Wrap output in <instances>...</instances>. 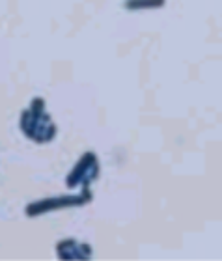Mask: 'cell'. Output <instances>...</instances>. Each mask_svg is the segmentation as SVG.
Masks as SVG:
<instances>
[{
	"instance_id": "6da1fadb",
	"label": "cell",
	"mask_w": 222,
	"mask_h": 261,
	"mask_svg": "<svg viewBox=\"0 0 222 261\" xmlns=\"http://www.w3.org/2000/svg\"><path fill=\"white\" fill-rule=\"evenodd\" d=\"M21 129L22 133L34 142L45 144L51 142L56 135V127L51 120V116L45 110V101L43 99H32L30 109L22 112L21 118Z\"/></svg>"
},
{
	"instance_id": "277c9868",
	"label": "cell",
	"mask_w": 222,
	"mask_h": 261,
	"mask_svg": "<svg viewBox=\"0 0 222 261\" xmlns=\"http://www.w3.org/2000/svg\"><path fill=\"white\" fill-rule=\"evenodd\" d=\"M56 252H58L60 259H90L92 257V246L77 243L73 239L60 241Z\"/></svg>"
},
{
	"instance_id": "3957f363",
	"label": "cell",
	"mask_w": 222,
	"mask_h": 261,
	"mask_svg": "<svg viewBox=\"0 0 222 261\" xmlns=\"http://www.w3.org/2000/svg\"><path fill=\"white\" fill-rule=\"evenodd\" d=\"M99 175V163L97 157L93 153L88 151L84 157L77 163V166L73 168V172L67 177V187L69 189H75L79 185H90L93 179H97Z\"/></svg>"
},
{
	"instance_id": "7a4b0ae2",
	"label": "cell",
	"mask_w": 222,
	"mask_h": 261,
	"mask_svg": "<svg viewBox=\"0 0 222 261\" xmlns=\"http://www.w3.org/2000/svg\"><path fill=\"white\" fill-rule=\"evenodd\" d=\"M90 200H92V192L84 189V192L79 196H60V198H47V200L30 203L27 207V215L28 217H38V215L58 211V209H64V207L82 205V203H88Z\"/></svg>"
},
{
	"instance_id": "5b68a950",
	"label": "cell",
	"mask_w": 222,
	"mask_h": 261,
	"mask_svg": "<svg viewBox=\"0 0 222 261\" xmlns=\"http://www.w3.org/2000/svg\"><path fill=\"white\" fill-rule=\"evenodd\" d=\"M166 4V0H125L124 8L129 11H142V10H159Z\"/></svg>"
}]
</instances>
